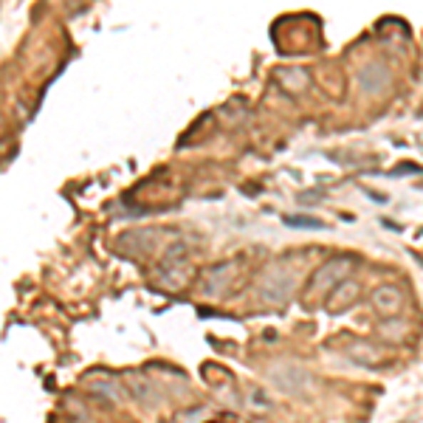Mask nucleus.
<instances>
[{
	"mask_svg": "<svg viewBox=\"0 0 423 423\" xmlns=\"http://www.w3.org/2000/svg\"><path fill=\"white\" fill-rule=\"evenodd\" d=\"M356 297H359V282L350 277V280H345V282H339L333 291H330V300H327V310L330 313H345L350 305L356 302Z\"/></svg>",
	"mask_w": 423,
	"mask_h": 423,
	"instance_id": "7",
	"label": "nucleus"
},
{
	"mask_svg": "<svg viewBox=\"0 0 423 423\" xmlns=\"http://www.w3.org/2000/svg\"><path fill=\"white\" fill-rule=\"evenodd\" d=\"M404 305V291L398 285H378L372 291V307L381 313V316H395Z\"/></svg>",
	"mask_w": 423,
	"mask_h": 423,
	"instance_id": "6",
	"label": "nucleus"
},
{
	"mask_svg": "<svg viewBox=\"0 0 423 423\" xmlns=\"http://www.w3.org/2000/svg\"><path fill=\"white\" fill-rule=\"evenodd\" d=\"M294 294V274L280 268V265H271L263 277H260V300L268 307H282L288 305Z\"/></svg>",
	"mask_w": 423,
	"mask_h": 423,
	"instance_id": "3",
	"label": "nucleus"
},
{
	"mask_svg": "<svg viewBox=\"0 0 423 423\" xmlns=\"http://www.w3.org/2000/svg\"><path fill=\"white\" fill-rule=\"evenodd\" d=\"M347 356L356 364H362V367H378V364L384 362V353H381L372 342H364V339L347 345Z\"/></svg>",
	"mask_w": 423,
	"mask_h": 423,
	"instance_id": "8",
	"label": "nucleus"
},
{
	"mask_svg": "<svg viewBox=\"0 0 423 423\" xmlns=\"http://www.w3.org/2000/svg\"><path fill=\"white\" fill-rule=\"evenodd\" d=\"M251 398H254V401H257L263 409H271V398H268V395H263L260 389H254V392H251Z\"/></svg>",
	"mask_w": 423,
	"mask_h": 423,
	"instance_id": "11",
	"label": "nucleus"
},
{
	"mask_svg": "<svg viewBox=\"0 0 423 423\" xmlns=\"http://www.w3.org/2000/svg\"><path fill=\"white\" fill-rule=\"evenodd\" d=\"M353 268H356V257H353V254H339V257L327 260L325 265H319V268L313 271V277H310V282H307V297H310V294H325V291L330 294L339 282L350 280Z\"/></svg>",
	"mask_w": 423,
	"mask_h": 423,
	"instance_id": "2",
	"label": "nucleus"
},
{
	"mask_svg": "<svg viewBox=\"0 0 423 423\" xmlns=\"http://www.w3.org/2000/svg\"><path fill=\"white\" fill-rule=\"evenodd\" d=\"M265 378L271 387L291 398H305L313 389V372L297 362H277L265 370Z\"/></svg>",
	"mask_w": 423,
	"mask_h": 423,
	"instance_id": "1",
	"label": "nucleus"
},
{
	"mask_svg": "<svg viewBox=\"0 0 423 423\" xmlns=\"http://www.w3.org/2000/svg\"><path fill=\"white\" fill-rule=\"evenodd\" d=\"M277 79H280V85L288 93H302L305 88L310 85V76H307V71H302V68H285V71L277 73Z\"/></svg>",
	"mask_w": 423,
	"mask_h": 423,
	"instance_id": "9",
	"label": "nucleus"
},
{
	"mask_svg": "<svg viewBox=\"0 0 423 423\" xmlns=\"http://www.w3.org/2000/svg\"><path fill=\"white\" fill-rule=\"evenodd\" d=\"M285 226H291V229H325V220L310 218V215H285Z\"/></svg>",
	"mask_w": 423,
	"mask_h": 423,
	"instance_id": "10",
	"label": "nucleus"
},
{
	"mask_svg": "<svg viewBox=\"0 0 423 423\" xmlns=\"http://www.w3.org/2000/svg\"><path fill=\"white\" fill-rule=\"evenodd\" d=\"M238 268H240L238 260H229V263H220V265L209 268L206 277H203V291H206L209 297H223V294L232 288V282H235V277H238Z\"/></svg>",
	"mask_w": 423,
	"mask_h": 423,
	"instance_id": "4",
	"label": "nucleus"
},
{
	"mask_svg": "<svg viewBox=\"0 0 423 423\" xmlns=\"http://www.w3.org/2000/svg\"><path fill=\"white\" fill-rule=\"evenodd\" d=\"M392 85V73L384 62H367L362 71H359V88L370 96H378V93H387Z\"/></svg>",
	"mask_w": 423,
	"mask_h": 423,
	"instance_id": "5",
	"label": "nucleus"
}]
</instances>
